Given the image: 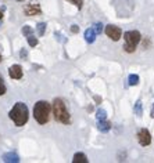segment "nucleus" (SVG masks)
<instances>
[{"mask_svg":"<svg viewBox=\"0 0 154 163\" xmlns=\"http://www.w3.org/2000/svg\"><path fill=\"white\" fill-rule=\"evenodd\" d=\"M8 117L14 122L15 126L22 127L27 124V122L29 120V109H28L27 104L25 102H15L14 107L10 109L8 112Z\"/></svg>","mask_w":154,"mask_h":163,"instance_id":"f257e3e1","label":"nucleus"},{"mask_svg":"<svg viewBox=\"0 0 154 163\" xmlns=\"http://www.w3.org/2000/svg\"><path fill=\"white\" fill-rule=\"evenodd\" d=\"M51 111H53V116L54 119L59 123L63 124H69L71 123V115H69V111L67 108L65 102H64L61 98H56L51 104Z\"/></svg>","mask_w":154,"mask_h":163,"instance_id":"f03ea898","label":"nucleus"},{"mask_svg":"<svg viewBox=\"0 0 154 163\" xmlns=\"http://www.w3.org/2000/svg\"><path fill=\"white\" fill-rule=\"evenodd\" d=\"M51 104L44 100L38 101L33 107V117L39 124H46L50 120Z\"/></svg>","mask_w":154,"mask_h":163,"instance_id":"7ed1b4c3","label":"nucleus"},{"mask_svg":"<svg viewBox=\"0 0 154 163\" xmlns=\"http://www.w3.org/2000/svg\"><path fill=\"white\" fill-rule=\"evenodd\" d=\"M124 50L126 53H135L137 44L142 41V35H140L139 31H128L124 33Z\"/></svg>","mask_w":154,"mask_h":163,"instance_id":"20e7f679","label":"nucleus"},{"mask_svg":"<svg viewBox=\"0 0 154 163\" xmlns=\"http://www.w3.org/2000/svg\"><path fill=\"white\" fill-rule=\"evenodd\" d=\"M104 32L113 41H118L121 39V36H122V31H121V28L115 26V25H111V24L104 28Z\"/></svg>","mask_w":154,"mask_h":163,"instance_id":"39448f33","label":"nucleus"},{"mask_svg":"<svg viewBox=\"0 0 154 163\" xmlns=\"http://www.w3.org/2000/svg\"><path fill=\"white\" fill-rule=\"evenodd\" d=\"M137 141L142 146H149L151 144V134L147 129H140L137 132Z\"/></svg>","mask_w":154,"mask_h":163,"instance_id":"423d86ee","label":"nucleus"},{"mask_svg":"<svg viewBox=\"0 0 154 163\" xmlns=\"http://www.w3.org/2000/svg\"><path fill=\"white\" fill-rule=\"evenodd\" d=\"M42 12V8L38 3H29L24 7V14L28 17H33V15H39Z\"/></svg>","mask_w":154,"mask_h":163,"instance_id":"0eeeda50","label":"nucleus"},{"mask_svg":"<svg viewBox=\"0 0 154 163\" xmlns=\"http://www.w3.org/2000/svg\"><path fill=\"white\" fill-rule=\"evenodd\" d=\"M8 75H10L11 79H15V80H20L24 76V71H22V66L15 64V65H11L10 69H8Z\"/></svg>","mask_w":154,"mask_h":163,"instance_id":"6e6552de","label":"nucleus"},{"mask_svg":"<svg viewBox=\"0 0 154 163\" xmlns=\"http://www.w3.org/2000/svg\"><path fill=\"white\" fill-rule=\"evenodd\" d=\"M2 159H3V162H7V163H18L21 161L17 152H7V153H4V155L2 156Z\"/></svg>","mask_w":154,"mask_h":163,"instance_id":"1a4fd4ad","label":"nucleus"},{"mask_svg":"<svg viewBox=\"0 0 154 163\" xmlns=\"http://www.w3.org/2000/svg\"><path fill=\"white\" fill-rule=\"evenodd\" d=\"M111 127H113V124H111L110 120L104 119V120H99L97 122V130L101 133H108L111 130Z\"/></svg>","mask_w":154,"mask_h":163,"instance_id":"9d476101","label":"nucleus"},{"mask_svg":"<svg viewBox=\"0 0 154 163\" xmlns=\"http://www.w3.org/2000/svg\"><path fill=\"white\" fill-rule=\"evenodd\" d=\"M96 36H97V35L95 33L93 28H89V29H86V31H85V33H83V37H85V41H86V43H89V44L95 43Z\"/></svg>","mask_w":154,"mask_h":163,"instance_id":"9b49d317","label":"nucleus"},{"mask_svg":"<svg viewBox=\"0 0 154 163\" xmlns=\"http://www.w3.org/2000/svg\"><path fill=\"white\" fill-rule=\"evenodd\" d=\"M72 163H88V156L82 152H76L72 156Z\"/></svg>","mask_w":154,"mask_h":163,"instance_id":"f8f14e48","label":"nucleus"},{"mask_svg":"<svg viewBox=\"0 0 154 163\" xmlns=\"http://www.w3.org/2000/svg\"><path fill=\"white\" fill-rule=\"evenodd\" d=\"M133 111H135V115H136V116H142V115H143V104H142V100H137V101H136Z\"/></svg>","mask_w":154,"mask_h":163,"instance_id":"ddd939ff","label":"nucleus"},{"mask_svg":"<svg viewBox=\"0 0 154 163\" xmlns=\"http://www.w3.org/2000/svg\"><path fill=\"white\" fill-rule=\"evenodd\" d=\"M104 119H107V111L100 108V109L96 111V120L99 122V120H104Z\"/></svg>","mask_w":154,"mask_h":163,"instance_id":"4468645a","label":"nucleus"},{"mask_svg":"<svg viewBox=\"0 0 154 163\" xmlns=\"http://www.w3.org/2000/svg\"><path fill=\"white\" fill-rule=\"evenodd\" d=\"M137 83H139V76H137L136 73H131V75L128 76V84L129 86H136Z\"/></svg>","mask_w":154,"mask_h":163,"instance_id":"2eb2a0df","label":"nucleus"},{"mask_svg":"<svg viewBox=\"0 0 154 163\" xmlns=\"http://www.w3.org/2000/svg\"><path fill=\"white\" fill-rule=\"evenodd\" d=\"M46 26H47L46 22H39V24L36 25V31H38V33H39V36H43L44 35V32H46Z\"/></svg>","mask_w":154,"mask_h":163,"instance_id":"dca6fc26","label":"nucleus"},{"mask_svg":"<svg viewBox=\"0 0 154 163\" xmlns=\"http://www.w3.org/2000/svg\"><path fill=\"white\" fill-rule=\"evenodd\" d=\"M27 41H28V44H29L31 47H36L38 43H39V40H38L36 37L33 36V35H29V36H27Z\"/></svg>","mask_w":154,"mask_h":163,"instance_id":"f3484780","label":"nucleus"},{"mask_svg":"<svg viewBox=\"0 0 154 163\" xmlns=\"http://www.w3.org/2000/svg\"><path fill=\"white\" fill-rule=\"evenodd\" d=\"M6 91H7V87H6L4 80H3L2 75H0V97H2V95H4V94H6Z\"/></svg>","mask_w":154,"mask_h":163,"instance_id":"a211bd4d","label":"nucleus"},{"mask_svg":"<svg viewBox=\"0 0 154 163\" xmlns=\"http://www.w3.org/2000/svg\"><path fill=\"white\" fill-rule=\"evenodd\" d=\"M93 31H95L96 35H100L103 32V24H101V22H97V24L93 25Z\"/></svg>","mask_w":154,"mask_h":163,"instance_id":"6ab92c4d","label":"nucleus"},{"mask_svg":"<svg viewBox=\"0 0 154 163\" xmlns=\"http://www.w3.org/2000/svg\"><path fill=\"white\" fill-rule=\"evenodd\" d=\"M22 33H24L25 36H29V35L33 33V29H32L29 25H24V28H22Z\"/></svg>","mask_w":154,"mask_h":163,"instance_id":"aec40b11","label":"nucleus"},{"mask_svg":"<svg viewBox=\"0 0 154 163\" xmlns=\"http://www.w3.org/2000/svg\"><path fill=\"white\" fill-rule=\"evenodd\" d=\"M71 3H74V4L76 6V8L78 10H82V7H83V0H69Z\"/></svg>","mask_w":154,"mask_h":163,"instance_id":"412c9836","label":"nucleus"},{"mask_svg":"<svg viewBox=\"0 0 154 163\" xmlns=\"http://www.w3.org/2000/svg\"><path fill=\"white\" fill-rule=\"evenodd\" d=\"M56 36H57V40H59V41H61V43H67V39H65V36H63L61 33H59V32H56Z\"/></svg>","mask_w":154,"mask_h":163,"instance_id":"4be33fe9","label":"nucleus"},{"mask_svg":"<svg viewBox=\"0 0 154 163\" xmlns=\"http://www.w3.org/2000/svg\"><path fill=\"white\" fill-rule=\"evenodd\" d=\"M69 29H71L72 33H78V32H79V26H78V25H71V28H69Z\"/></svg>","mask_w":154,"mask_h":163,"instance_id":"5701e85b","label":"nucleus"},{"mask_svg":"<svg viewBox=\"0 0 154 163\" xmlns=\"http://www.w3.org/2000/svg\"><path fill=\"white\" fill-rule=\"evenodd\" d=\"M20 54H21V57H22V58H24V60L27 58V50H25V49H22Z\"/></svg>","mask_w":154,"mask_h":163,"instance_id":"b1692460","label":"nucleus"},{"mask_svg":"<svg viewBox=\"0 0 154 163\" xmlns=\"http://www.w3.org/2000/svg\"><path fill=\"white\" fill-rule=\"evenodd\" d=\"M93 100H95L96 102H97V104H100V102H101V98L99 97V95H95V97H93Z\"/></svg>","mask_w":154,"mask_h":163,"instance_id":"393cba45","label":"nucleus"},{"mask_svg":"<svg viewBox=\"0 0 154 163\" xmlns=\"http://www.w3.org/2000/svg\"><path fill=\"white\" fill-rule=\"evenodd\" d=\"M150 116L154 119V102H153V105H151V111H150Z\"/></svg>","mask_w":154,"mask_h":163,"instance_id":"a878e982","label":"nucleus"},{"mask_svg":"<svg viewBox=\"0 0 154 163\" xmlns=\"http://www.w3.org/2000/svg\"><path fill=\"white\" fill-rule=\"evenodd\" d=\"M0 20H3V10H0Z\"/></svg>","mask_w":154,"mask_h":163,"instance_id":"bb28decb","label":"nucleus"},{"mask_svg":"<svg viewBox=\"0 0 154 163\" xmlns=\"http://www.w3.org/2000/svg\"><path fill=\"white\" fill-rule=\"evenodd\" d=\"M15 2H24V0H15Z\"/></svg>","mask_w":154,"mask_h":163,"instance_id":"cd10ccee","label":"nucleus"},{"mask_svg":"<svg viewBox=\"0 0 154 163\" xmlns=\"http://www.w3.org/2000/svg\"><path fill=\"white\" fill-rule=\"evenodd\" d=\"M0 62H2V54H0Z\"/></svg>","mask_w":154,"mask_h":163,"instance_id":"c85d7f7f","label":"nucleus"},{"mask_svg":"<svg viewBox=\"0 0 154 163\" xmlns=\"http://www.w3.org/2000/svg\"><path fill=\"white\" fill-rule=\"evenodd\" d=\"M0 25H2V20H0Z\"/></svg>","mask_w":154,"mask_h":163,"instance_id":"c756f323","label":"nucleus"}]
</instances>
